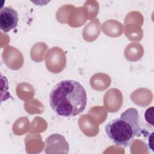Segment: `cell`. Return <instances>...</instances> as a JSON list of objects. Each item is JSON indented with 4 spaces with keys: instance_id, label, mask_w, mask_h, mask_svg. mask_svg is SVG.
Instances as JSON below:
<instances>
[{
    "instance_id": "cell-4",
    "label": "cell",
    "mask_w": 154,
    "mask_h": 154,
    "mask_svg": "<svg viewBox=\"0 0 154 154\" xmlns=\"http://www.w3.org/2000/svg\"><path fill=\"white\" fill-rule=\"evenodd\" d=\"M144 118L146 122L151 126H153V106L149 108L144 113Z\"/></svg>"
},
{
    "instance_id": "cell-3",
    "label": "cell",
    "mask_w": 154,
    "mask_h": 154,
    "mask_svg": "<svg viewBox=\"0 0 154 154\" xmlns=\"http://www.w3.org/2000/svg\"><path fill=\"white\" fill-rule=\"evenodd\" d=\"M19 21L18 13L16 10L5 7L0 11V28L4 32H8L14 29Z\"/></svg>"
},
{
    "instance_id": "cell-5",
    "label": "cell",
    "mask_w": 154,
    "mask_h": 154,
    "mask_svg": "<svg viewBox=\"0 0 154 154\" xmlns=\"http://www.w3.org/2000/svg\"><path fill=\"white\" fill-rule=\"evenodd\" d=\"M153 132H152L150 134V136L149 137V146L150 147V149L153 151Z\"/></svg>"
},
{
    "instance_id": "cell-2",
    "label": "cell",
    "mask_w": 154,
    "mask_h": 154,
    "mask_svg": "<svg viewBox=\"0 0 154 154\" xmlns=\"http://www.w3.org/2000/svg\"><path fill=\"white\" fill-rule=\"evenodd\" d=\"M107 136L118 146L129 147L135 137L142 132L140 117L137 109L130 108L125 110L119 118L109 122L105 128Z\"/></svg>"
},
{
    "instance_id": "cell-1",
    "label": "cell",
    "mask_w": 154,
    "mask_h": 154,
    "mask_svg": "<svg viewBox=\"0 0 154 154\" xmlns=\"http://www.w3.org/2000/svg\"><path fill=\"white\" fill-rule=\"evenodd\" d=\"M87 103L84 87L75 80H63L56 84L49 94V104L58 116L75 117L83 112Z\"/></svg>"
}]
</instances>
